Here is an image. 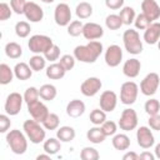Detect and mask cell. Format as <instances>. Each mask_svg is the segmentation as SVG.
I'll list each match as a JSON object with an SVG mask.
<instances>
[{
	"label": "cell",
	"instance_id": "17",
	"mask_svg": "<svg viewBox=\"0 0 160 160\" xmlns=\"http://www.w3.org/2000/svg\"><path fill=\"white\" fill-rule=\"evenodd\" d=\"M141 10L142 14L152 22L160 18V6L156 0H142L141 1Z\"/></svg>",
	"mask_w": 160,
	"mask_h": 160
},
{
	"label": "cell",
	"instance_id": "5",
	"mask_svg": "<svg viewBox=\"0 0 160 160\" xmlns=\"http://www.w3.org/2000/svg\"><path fill=\"white\" fill-rule=\"evenodd\" d=\"M52 45H54L52 39L50 36L41 35V34H36V35L30 36V39L28 41L29 50L34 54H42L44 55Z\"/></svg>",
	"mask_w": 160,
	"mask_h": 160
},
{
	"label": "cell",
	"instance_id": "34",
	"mask_svg": "<svg viewBox=\"0 0 160 160\" xmlns=\"http://www.w3.org/2000/svg\"><path fill=\"white\" fill-rule=\"evenodd\" d=\"M41 124L46 130H56L59 128L60 119L55 112H49V115L45 118V120Z\"/></svg>",
	"mask_w": 160,
	"mask_h": 160
},
{
	"label": "cell",
	"instance_id": "16",
	"mask_svg": "<svg viewBox=\"0 0 160 160\" xmlns=\"http://www.w3.org/2000/svg\"><path fill=\"white\" fill-rule=\"evenodd\" d=\"M24 15L30 22H39L44 19V10L39 4L34 1H28Z\"/></svg>",
	"mask_w": 160,
	"mask_h": 160
},
{
	"label": "cell",
	"instance_id": "1",
	"mask_svg": "<svg viewBox=\"0 0 160 160\" xmlns=\"http://www.w3.org/2000/svg\"><path fill=\"white\" fill-rule=\"evenodd\" d=\"M104 48L102 44L98 40H91L86 45H78L74 49V56L78 61L85 64H94L98 58L101 55Z\"/></svg>",
	"mask_w": 160,
	"mask_h": 160
},
{
	"label": "cell",
	"instance_id": "51",
	"mask_svg": "<svg viewBox=\"0 0 160 160\" xmlns=\"http://www.w3.org/2000/svg\"><path fill=\"white\" fill-rule=\"evenodd\" d=\"M140 156L135 151H128L122 155V160H139Z\"/></svg>",
	"mask_w": 160,
	"mask_h": 160
},
{
	"label": "cell",
	"instance_id": "39",
	"mask_svg": "<svg viewBox=\"0 0 160 160\" xmlns=\"http://www.w3.org/2000/svg\"><path fill=\"white\" fill-rule=\"evenodd\" d=\"M82 28H84V24L80 20H72L68 25V34L70 36H74V38L82 35Z\"/></svg>",
	"mask_w": 160,
	"mask_h": 160
},
{
	"label": "cell",
	"instance_id": "30",
	"mask_svg": "<svg viewBox=\"0 0 160 160\" xmlns=\"http://www.w3.org/2000/svg\"><path fill=\"white\" fill-rule=\"evenodd\" d=\"M15 74H14V69H11L8 64L2 62L0 64V84L1 85H8L12 81Z\"/></svg>",
	"mask_w": 160,
	"mask_h": 160
},
{
	"label": "cell",
	"instance_id": "33",
	"mask_svg": "<svg viewBox=\"0 0 160 160\" xmlns=\"http://www.w3.org/2000/svg\"><path fill=\"white\" fill-rule=\"evenodd\" d=\"M29 65L31 66V69H32L34 71H41V70H44L45 66H46V59H45V56L41 55V54H35L34 56L30 58Z\"/></svg>",
	"mask_w": 160,
	"mask_h": 160
},
{
	"label": "cell",
	"instance_id": "44",
	"mask_svg": "<svg viewBox=\"0 0 160 160\" xmlns=\"http://www.w3.org/2000/svg\"><path fill=\"white\" fill-rule=\"evenodd\" d=\"M44 56H45V59H46L48 61L55 62V61L60 58V48H59L56 44H54V45L44 54Z\"/></svg>",
	"mask_w": 160,
	"mask_h": 160
},
{
	"label": "cell",
	"instance_id": "19",
	"mask_svg": "<svg viewBox=\"0 0 160 160\" xmlns=\"http://www.w3.org/2000/svg\"><path fill=\"white\" fill-rule=\"evenodd\" d=\"M144 41L149 45L158 44L160 40V22L152 21L145 30H144Z\"/></svg>",
	"mask_w": 160,
	"mask_h": 160
},
{
	"label": "cell",
	"instance_id": "52",
	"mask_svg": "<svg viewBox=\"0 0 160 160\" xmlns=\"http://www.w3.org/2000/svg\"><path fill=\"white\" fill-rule=\"evenodd\" d=\"M139 156L141 160H155V154H151L150 151H144Z\"/></svg>",
	"mask_w": 160,
	"mask_h": 160
},
{
	"label": "cell",
	"instance_id": "24",
	"mask_svg": "<svg viewBox=\"0 0 160 160\" xmlns=\"http://www.w3.org/2000/svg\"><path fill=\"white\" fill-rule=\"evenodd\" d=\"M75 129L71 128V126H60L56 129V138L61 141V142H69V141H72L75 139Z\"/></svg>",
	"mask_w": 160,
	"mask_h": 160
},
{
	"label": "cell",
	"instance_id": "8",
	"mask_svg": "<svg viewBox=\"0 0 160 160\" xmlns=\"http://www.w3.org/2000/svg\"><path fill=\"white\" fill-rule=\"evenodd\" d=\"M160 85V76L156 72H149L140 82V91L145 96H152Z\"/></svg>",
	"mask_w": 160,
	"mask_h": 160
},
{
	"label": "cell",
	"instance_id": "32",
	"mask_svg": "<svg viewBox=\"0 0 160 160\" xmlns=\"http://www.w3.org/2000/svg\"><path fill=\"white\" fill-rule=\"evenodd\" d=\"M119 16H120V19H121L124 25H130V24L134 22L135 18H136V14H135L134 8H131V6H122L120 9Z\"/></svg>",
	"mask_w": 160,
	"mask_h": 160
},
{
	"label": "cell",
	"instance_id": "42",
	"mask_svg": "<svg viewBox=\"0 0 160 160\" xmlns=\"http://www.w3.org/2000/svg\"><path fill=\"white\" fill-rule=\"evenodd\" d=\"M100 126H101V129H102V131L106 136H114L118 131V124L115 121H111V120L104 121Z\"/></svg>",
	"mask_w": 160,
	"mask_h": 160
},
{
	"label": "cell",
	"instance_id": "40",
	"mask_svg": "<svg viewBox=\"0 0 160 160\" xmlns=\"http://www.w3.org/2000/svg\"><path fill=\"white\" fill-rule=\"evenodd\" d=\"M80 158H81V160H98L100 158V155L95 148L85 146L80 151Z\"/></svg>",
	"mask_w": 160,
	"mask_h": 160
},
{
	"label": "cell",
	"instance_id": "26",
	"mask_svg": "<svg viewBox=\"0 0 160 160\" xmlns=\"http://www.w3.org/2000/svg\"><path fill=\"white\" fill-rule=\"evenodd\" d=\"M86 138H88V140H89L90 142H92V144H101V142H104L106 135L104 134L101 126L95 125L94 128H90V129L88 130Z\"/></svg>",
	"mask_w": 160,
	"mask_h": 160
},
{
	"label": "cell",
	"instance_id": "56",
	"mask_svg": "<svg viewBox=\"0 0 160 160\" xmlns=\"http://www.w3.org/2000/svg\"><path fill=\"white\" fill-rule=\"evenodd\" d=\"M158 48H159V50H160V40L158 41Z\"/></svg>",
	"mask_w": 160,
	"mask_h": 160
},
{
	"label": "cell",
	"instance_id": "53",
	"mask_svg": "<svg viewBox=\"0 0 160 160\" xmlns=\"http://www.w3.org/2000/svg\"><path fill=\"white\" fill-rule=\"evenodd\" d=\"M50 156H51V155L48 154V152H45V154H40V155L36 156V160H44V159H45V160H49Z\"/></svg>",
	"mask_w": 160,
	"mask_h": 160
},
{
	"label": "cell",
	"instance_id": "11",
	"mask_svg": "<svg viewBox=\"0 0 160 160\" xmlns=\"http://www.w3.org/2000/svg\"><path fill=\"white\" fill-rule=\"evenodd\" d=\"M102 88V82L99 78L96 76H90L86 80H84L80 85V91L84 96H88V98H91V96H95Z\"/></svg>",
	"mask_w": 160,
	"mask_h": 160
},
{
	"label": "cell",
	"instance_id": "46",
	"mask_svg": "<svg viewBox=\"0 0 160 160\" xmlns=\"http://www.w3.org/2000/svg\"><path fill=\"white\" fill-rule=\"evenodd\" d=\"M26 2H28L26 0H10V6H11V9L15 14L21 15L25 11Z\"/></svg>",
	"mask_w": 160,
	"mask_h": 160
},
{
	"label": "cell",
	"instance_id": "29",
	"mask_svg": "<svg viewBox=\"0 0 160 160\" xmlns=\"http://www.w3.org/2000/svg\"><path fill=\"white\" fill-rule=\"evenodd\" d=\"M75 14H76V16L80 20L89 19L92 15V6H91V4L90 2H86V1H81L80 4L76 5Z\"/></svg>",
	"mask_w": 160,
	"mask_h": 160
},
{
	"label": "cell",
	"instance_id": "48",
	"mask_svg": "<svg viewBox=\"0 0 160 160\" xmlns=\"http://www.w3.org/2000/svg\"><path fill=\"white\" fill-rule=\"evenodd\" d=\"M10 125H11V121H10V118L8 116V114H1L0 115V132H6L9 129H10Z\"/></svg>",
	"mask_w": 160,
	"mask_h": 160
},
{
	"label": "cell",
	"instance_id": "6",
	"mask_svg": "<svg viewBox=\"0 0 160 160\" xmlns=\"http://www.w3.org/2000/svg\"><path fill=\"white\" fill-rule=\"evenodd\" d=\"M139 94V86L134 81H125L120 88V101L124 105H132Z\"/></svg>",
	"mask_w": 160,
	"mask_h": 160
},
{
	"label": "cell",
	"instance_id": "36",
	"mask_svg": "<svg viewBox=\"0 0 160 160\" xmlns=\"http://www.w3.org/2000/svg\"><path fill=\"white\" fill-rule=\"evenodd\" d=\"M30 31H31V26L28 21H18L15 24V34L19 38H21V39L28 38Z\"/></svg>",
	"mask_w": 160,
	"mask_h": 160
},
{
	"label": "cell",
	"instance_id": "2",
	"mask_svg": "<svg viewBox=\"0 0 160 160\" xmlns=\"http://www.w3.org/2000/svg\"><path fill=\"white\" fill-rule=\"evenodd\" d=\"M28 136L25 132L14 129L6 134V142L10 146V150L16 155H22L28 150Z\"/></svg>",
	"mask_w": 160,
	"mask_h": 160
},
{
	"label": "cell",
	"instance_id": "15",
	"mask_svg": "<svg viewBox=\"0 0 160 160\" xmlns=\"http://www.w3.org/2000/svg\"><path fill=\"white\" fill-rule=\"evenodd\" d=\"M100 109H102L105 112H111L115 110L118 105V95L112 90H105L100 95L99 100Z\"/></svg>",
	"mask_w": 160,
	"mask_h": 160
},
{
	"label": "cell",
	"instance_id": "50",
	"mask_svg": "<svg viewBox=\"0 0 160 160\" xmlns=\"http://www.w3.org/2000/svg\"><path fill=\"white\" fill-rule=\"evenodd\" d=\"M125 0H105V5L110 10H118L124 6Z\"/></svg>",
	"mask_w": 160,
	"mask_h": 160
},
{
	"label": "cell",
	"instance_id": "20",
	"mask_svg": "<svg viewBox=\"0 0 160 160\" xmlns=\"http://www.w3.org/2000/svg\"><path fill=\"white\" fill-rule=\"evenodd\" d=\"M141 69V62L139 59L136 58H131L129 60H126L122 65V74L130 79H134L139 75Z\"/></svg>",
	"mask_w": 160,
	"mask_h": 160
},
{
	"label": "cell",
	"instance_id": "55",
	"mask_svg": "<svg viewBox=\"0 0 160 160\" xmlns=\"http://www.w3.org/2000/svg\"><path fill=\"white\" fill-rule=\"evenodd\" d=\"M40 1H42V2H45V4H51V2H54L55 0H40Z\"/></svg>",
	"mask_w": 160,
	"mask_h": 160
},
{
	"label": "cell",
	"instance_id": "54",
	"mask_svg": "<svg viewBox=\"0 0 160 160\" xmlns=\"http://www.w3.org/2000/svg\"><path fill=\"white\" fill-rule=\"evenodd\" d=\"M154 154H155V158L160 159V142L155 145V150H154Z\"/></svg>",
	"mask_w": 160,
	"mask_h": 160
},
{
	"label": "cell",
	"instance_id": "12",
	"mask_svg": "<svg viewBox=\"0 0 160 160\" xmlns=\"http://www.w3.org/2000/svg\"><path fill=\"white\" fill-rule=\"evenodd\" d=\"M104 59H105V62H106L108 66H110V68L119 66L121 60H122V50H121V48L119 45H116V44L110 45L105 50Z\"/></svg>",
	"mask_w": 160,
	"mask_h": 160
},
{
	"label": "cell",
	"instance_id": "41",
	"mask_svg": "<svg viewBox=\"0 0 160 160\" xmlns=\"http://www.w3.org/2000/svg\"><path fill=\"white\" fill-rule=\"evenodd\" d=\"M24 101L26 102V104H30V102H32V101H36V100H39V98H40V95H39V89H36L35 86H30V88H28L26 90H25V92H24Z\"/></svg>",
	"mask_w": 160,
	"mask_h": 160
},
{
	"label": "cell",
	"instance_id": "23",
	"mask_svg": "<svg viewBox=\"0 0 160 160\" xmlns=\"http://www.w3.org/2000/svg\"><path fill=\"white\" fill-rule=\"evenodd\" d=\"M32 69L29 64L26 62H18L15 66H14V74H15V78L19 79V80H28L31 78L32 75Z\"/></svg>",
	"mask_w": 160,
	"mask_h": 160
},
{
	"label": "cell",
	"instance_id": "31",
	"mask_svg": "<svg viewBox=\"0 0 160 160\" xmlns=\"http://www.w3.org/2000/svg\"><path fill=\"white\" fill-rule=\"evenodd\" d=\"M5 55L10 59H19L22 55V48L15 41H10L5 45Z\"/></svg>",
	"mask_w": 160,
	"mask_h": 160
},
{
	"label": "cell",
	"instance_id": "21",
	"mask_svg": "<svg viewBox=\"0 0 160 160\" xmlns=\"http://www.w3.org/2000/svg\"><path fill=\"white\" fill-rule=\"evenodd\" d=\"M85 112V104L84 101L79 100V99H74V100H70L66 105V114L70 118H80L82 114Z\"/></svg>",
	"mask_w": 160,
	"mask_h": 160
},
{
	"label": "cell",
	"instance_id": "25",
	"mask_svg": "<svg viewBox=\"0 0 160 160\" xmlns=\"http://www.w3.org/2000/svg\"><path fill=\"white\" fill-rule=\"evenodd\" d=\"M111 144H112L115 150L124 151V150H128L130 148V138L126 134H115L112 136Z\"/></svg>",
	"mask_w": 160,
	"mask_h": 160
},
{
	"label": "cell",
	"instance_id": "28",
	"mask_svg": "<svg viewBox=\"0 0 160 160\" xmlns=\"http://www.w3.org/2000/svg\"><path fill=\"white\" fill-rule=\"evenodd\" d=\"M42 149H44L45 152H48L50 155H55L61 149V141L58 138H49V139H46L44 141Z\"/></svg>",
	"mask_w": 160,
	"mask_h": 160
},
{
	"label": "cell",
	"instance_id": "43",
	"mask_svg": "<svg viewBox=\"0 0 160 160\" xmlns=\"http://www.w3.org/2000/svg\"><path fill=\"white\" fill-rule=\"evenodd\" d=\"M75 61H76L75 56H74V55H70V54H65V55H62V56L60 58V60H59V62L64 66V69H65L66 71L74 69V66H75Z\"/></svg>",
	"mask_w": 160,
	"mask_h": 160
},
{
	"label": "cell",
	"instance_id": "3",
	"mask_svg": "<svg viewBox=\"0 0 160 160\" xmlns=\"http://www.w3.org/2000/svg\"><path fill=\"white\" fill-rule=\"evenodd\" d=\"M22 130L26 134L28 139L30 140V142L32 144H40L45 141V136H46V129L42 126L41 122L34 120V119H29L25 120L22 124Z\"/></svg>",
	"mask_w": 160,
	"mask_h": 160
},
{
	"label": "cell",
	"instance_id": "35",
	"mask_svg": "<svg viewBox=\"0 0 160 160\" xmlns=\"http://www.w3.org/2000/svg\"><path fill=\"white\" fill-rule=\"evenodd\" d=\"M105 25H106V28L110 29V30H118V29H120L124 24H122L121 19H120L119 14H110V15H108L106 19H105Z\"/></svg>",
	"mask_w": 160,
	"mask_h": 160
},
{
	"label": "cell",
	"instance_id": "47",
	"mask_svg": "<svg viewBox=\"0 0 160 160\" xmlns=\"http://www.w3.org/2000/svg\"><path fill=\"white\" fill-rule=\"evenodd\" d=\"M11 14H12L11 6L6 2H1L0 4V20L1 21L8 20L9 18H11Z\"/></svg>",
	"mask_w": 160,
	"mask_h": 160
},
{
	"label": "cell",
	"instance_id": "4",
	"mask_svg": "<svg viewBox=\"0 0 160 160\" xmlns=\"http://www.w3.org/2000/svg\"><path fill=\"white\" fill-rule=\"evenodd\" d=\"M122 42L125 50L131 55H139L142 52V41L135 29H128L122 34Z\"/></svg>",
	"mask_w": 160,
	"mask_h": 160
},
{
	"label": "cell",
	"instance_id": "7",
	"mask_svg": "<svg viewBox=\"0 0 160 160\" xmlns=\"http://www.w3.org/2000/svg\"><path fill=\"white\" fill-rule=\"evenodd\" d=\"M138 122H139V119H138L136 111L131 108H128L122 110L118 126L124 131H131L138 128Z\"/></svg>",
	"mask_w": 160,
	"mask_h": 160
},
{
	"label": "cell",
	"instance_id": "13",
	"mask_svg": "<svg viewBox=\"0 0 160 160\" xmlns=\"http://www.w3.org/2000/svg\"><path fill=\"white\" fill-rule=\"evenodd\" d=\"M28 105V111H29V114H30V116L34 119V120H36V121H39V122H42L44 120H45V118L49 115V109H48V106L42 102V101H40V100H36V101H32V102H30V104H26Z\"/></svg>",
	"mask_w": 160,
	"mask_h": 160
},
{
	"label": "cell",
	"instance_id": "14",
	"mask_svg": "<svg viewBox=\"0 0 160 160\" xmlns=\"http://www.w3.org/2000/svg\"><path fill=\"white\" fill-rule=\"evenodd\" d=\"M136 140L138 145L142 149H150L151 146H154L155 138L150 126H140L136 130Z\"/></svg>",
	"mask_w": 160,
	"mask_h": 160
},
{
	"label": "cell",
	"instance_id": "10",
	"mask_svg": "<svg viewBox=\"0 0 160 160\" xmlns=\"http://www.w3.org/2000/svg\"><path fill=\"white\" fill-rule=\"evenodd\" d=\"M54 20L59 26H68L71 22V10L66 2H60L54 10Z\"/></svg>",
	"mask_w": 160,
	"mask_h": 160
},
{
	"label": "cell",
	"instance_id": "27",
	"mask_svg": "<svg viewBox=\"0 0 160 160\" xmlns=\"http://www.w3.org/2000/svg\"><path fill=\"white\" fill-rule=\"evenodd\" d=\"M39 95H40V98H41L42 100H45V101H51V100H54V99L56 98L58 90H56V88H55L52 84H44V85H41L40 89H39Z\"/></svg>",
	"mask_w": 160,
	"mask_h": 160
},
{
	"label": "cell",
	"instance_id": "49",
	"mask_svg": "<svg viewBox=\"0 0 160 160\" xmlns=\"http://www.w3.org/2000/svg\"><path fill=\"white\" fill-rule=\"evenodd\" d=\"M149 126L151 130H156V131H160V115L156 114V115H151L149 116Z\"/></svg>",
	"mask_w": 160,
	"mask_h": 160
},
{
	"label": "cell",
	"instance_id": "9",
	"mask_svg": "<svg viewBox=\"0 0 160 160\" xmlns=\"http://www.w3.org/2000/svg\"><path fill=\"white\" fill-rule=\"evenodd\" d=\"M22 102H24V96L16 91L14 92H10L5 100V105H4V109H5V112L10 116H15L20 112L21 110V106H22Z\"/></svg>",
	"mask_w": 160,
	"mask_h": 160
},
{
	"label": "cell",
	"instance_id": "37",
	"mask_svg": "<svg viewBox=\"0 0 160 160\" xmlns=\"http://www.w3.org/2000/svg\"><path fill=\"white\" fill-rule=\"evenodd\" d=\"M89 119H90V121H91L94 125L100 126L104 121H106V112H105L102 109H94V110L90 112Z\"/></svg>",
	"mask_w": 160,
	"mask_h": 160
},
{
	"label": "cell",
	"instance_id": "45",
	"mask_svg": "<svg viewBox=\"0 0 160 160\" xmlns=\"http://www.w3.org/2000/svg\"><path fill=\"white\" fill-rule=\"evenodd\" d=\"M150 24H151V21H150L142 12H141V14H138L136 18H135V20H134V25H135V28L139 29V30H145Z\"/></svg>",
	"mask_w": 160,
	"mask_h": 160
},
{
	"label": "cell",
	"instance_id": "18",
	"mask_svg": "<svg viewBox=\"0 0 160 160\" xmlns=\"http://www.w3.org/2000/svg\"><path fill=\"white\" fill-rule=\"evenodd\" d=\"M104 35V29L101 25L96 24V22H86L84 24L82 28V36L91 41V40H98Z\"/></svg>",
	"mask_w": 160,
	"mask_h": 160
},
{
	"label": "cell",
	"instance_id": "38",
	"mask_svg": "<svg viewBox=\"0 0 160 160\" xmlns=\"http://www.w3.org/2000/svg\"><path fill=\"white\" fill-rule=\"evenodd\" d=\"M144 110L149 116L159 114L160 112V102H159V100L158 99H149L144 105Z\"/></svg>",
	"mask_w": 160,
	"mask_h": 160
},
{
	"label": "cell",
	"instance_id": "22",
	"mask_svg": "<svg viewBox=\"0 0 160 160\" xmlns=\"http://www.w3.org/2000/svg\"><path fill=\"white\" fill-rule=\"evenodd\" d=\"M45 74L51 80H60V79H62L65 76L66 70L64 69V66L60 62H52L46 68Z\"/></svg>",
	"mask_w": 160,
	"mask_h": 160
}]
</instances>
